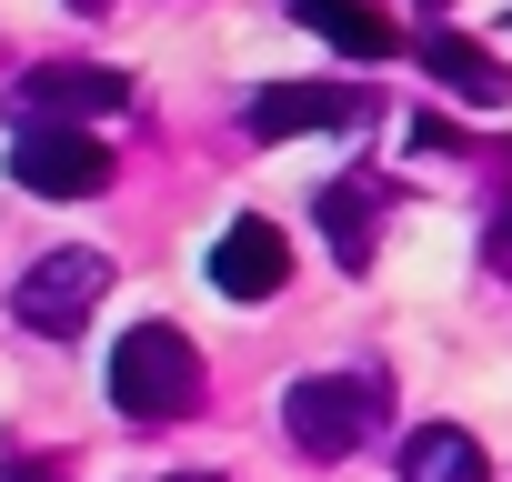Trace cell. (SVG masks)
<instances>
[{"label": "cell", "instance_id": "1", "mask_svg": "<svg viewBox=\"0 0 512 482\" xmlns=\"http://www.w3.org/2000/svg\"><path fill=\"white\" fill-rule=\"evenodd\" d=\"M392 372L382 362H342V372H302L292 392H282V432H292V452H312V462H352L362 442H382L392 432Z\"/></svg>", "mask_w": 512, "mask_h": 482}, {"label": "cell", "instance_id": "2", "mask_svg": "<svg viewBox=\"0 0 512 482\" xmlns=\"http://www.w3.org/2000/svg\"><path fill=\"white\" fill-rule=\"evenodd\" d=\"M201 392H211V372L181 322H131L111 342V412L121 422H181V412H201Z\"/></svg>", "mask_w": 512, "mask_h": 482}, {"label": "cell", "instance_id": "3", "mask_svg": "<svg viewBox=\"0 0 512 482\" xmlns=\"http://www.w3.org/2000/svg\"><path fill=\"white\" fill-rule=\"evenodd\" d=\"M131 101H141L131 71H101V61H41V71H21L11 121H21V131H91V121H111V111H131Z\"/></svg>", "mask_w": 512, "mask_h": 482}, {"label": "cell", "instance_id": "4", "mask_svg": "<svg viewBox=\"0 0 512 482\" xmlns=\"http://www.w3.org/2000/svg\"><path fill=\"white\" fill-rule=\"evenodd\" d=\"M101 292H111V262H101V252H41V262L11 282V322L41 332V342H71V332L101 312Z\"/></svg>", "mask_w": 512, "mask_h": 482}, {"label": "cell", "instance_id": "5", "mask_svg": "<svg viewBox=\"0 0 512 482\" xmlns=\"http://www.w3.org/2000/svg\"><path fill=\"white\" fill-rule=\"evenodd\" d=\"M392 121L382 91L362 81H272V91H251V141H302V131H372Z\"/></svg>", "mask_w": 512, "mask_h": 482}, {"label": "cell", "instance_id": "6", "mask_svg": "<svg viewBox=\"0 0 512 482\" xmlns=\"http://www.w3.org/2000/svg\"><path fill=\"white\" fill-rule=\"evenodd\" d=\"M11 181L41 201H91L111 181V141L101 131H11Z\"/></svg>", "mask_w": 512, "mask_h": 482}, {"label": "cell", "instance_id": "7", "mask_svg": "<svg viewBox=\"0 0 512 482\" xmlns=\"http://www.w3.org/2000/svg\"><path fill=\"white\" fill-rule=\"evenodd\" d=\"M282 282H292V241H282V221L241 211V221L211 241V292H231V302H272Z\"/></svg>", "mask_w": 512, "mask_h": 482}, {"label": "cell", "instance_id": "8", "mask_svg": "<svg viewBox=\"0 0 512 482\" xmlns=\"http://www.w3.org/2000/svg\"><path fill=\"white\" fill-rule=\"evenodd\" d=\"M382 201H392V191H382V181H352V171L312 191V221H322V241H332V262H342V272H372V241H382Z\"/></svg>", "mask_w": 512, "mask_h": 482}, {"label": "cell", "instance_id": "9", "mask_svg": "<svg viewBox=\"0 0 512 482\" xmlns=\"http://www.w3.org/2000/svg\"><path fill=\"white\" fill-rule=\"evenodd\" d=\"M412 51H422V71H432L442 91H462L472 111H502V101H512V71H502L482 41H462V31H442V21H432V31H412Z\"/></svg>", "mask_w": 512, "mask_h": 482}, {"label": "cell", "instance_id": "10", "mask_svg": "<svg viewBox=\"0 0 512 482\" xmlns=\"http://www.w3.org/2000/svg\"><path fill=\"white\" fill-rule=\"evenodd\" d=\"M292 11H302L342 61H392V51H412V31H392L372 0H292Z\"/></svg>", "mask_w": 512, "mask_h": 482}, {"label": "cell", "instance_id": "11", "mask_svg": "<svg viewBox=\"0 0 512 482\" xmlns=\"http://www.w3.org/2000/svg\"><path fill=\"white\" fill-rule=\"evenodd\" d=\"M402 482H492V452L462 422H422L402 432Z\"/></svg>", "mask_w": 512, "mask_h": 482}, {"label": "cell", "instance_id": "12", "mask_svg": "<svg viewBox=\"0 0 512 482\" xmlns=\"http://www.w3.org/2000/svg\"><path fill=\"white\" fill-rule=\"evenodd\" d=\"M482 262L512 282V181H492V221H482Z\"/></svg>", "mask_w": 512, "mask_h": 482}, {"label": "cell", "instance_id": "13", "mask_svg": "<svg viewBox=\"0 0 512 482\" xmlns=\"http://www.w3.org/2000/svg\"><path fill=\"white\" fill-rule=\"evenodd\" d=\"M0 482H71V472H61V462H11Z\"/></svg>", "mask_w": 512, "mask_h": 482}, {"label": "cell", "instance_id": "14", "mask_svg": "<svg viewBox=\"0 0 512 482\" xmlns=\"http://www.w3.org/2000/svg\"><path fill=\"white\" fill-rule=\"evenodd\" d=\"M492 171H502V181H512V141H492Z\"/></svg>", "mask_w": 512, "mask_h": 482}, {"label": "cell", "instance_id": "15", "mask_svg": "<svg viewBox=\"0 0 512 482\" xmlns=\"http://www.w3.org/2000/svg\"><path fill=\"white\" fill-rule=\"evenodd\" d=\"M71 11H81V21H101V11H111V0H71Z\"/></svg>", "mask_w": 512, "mask_h": 482}, {"label": "cell", "instance_id": "16", "mask_svg": "<svg viewBox=\"0 0 512 482\" xmlns=\"http://www.w3.org/2000/svg\"><path fill=\"white\" fill-rule=\"evenodd\" d=\"M161 482H221V472H161Z\"/></svg>", "mask_w": 512, "mask_h": 482}, {"label": "cell", "instance_id": "17", "mask_svg": "<svg viewBox=\"0 0 512 482\" xmlns=\"http://www.w3.org/2000/svg\"><path fill=\"white\" fill-rule=\"evenodd\" d=\"M422 11H452V0H422Z\"/></svg>", "mask_w": 512, "mask_h": 482}]
</instances>
